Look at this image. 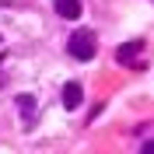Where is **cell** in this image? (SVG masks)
I'll list each match as a JSON object with an SVG mask.
<instances>
[{"label": "cell", "instance_id": "2", "mask_svg": "<svg viewBox=\"0 0 154 154\" xmlns=\"http://www.w3.org/2000/svg\"><path fill=\"white\" fill-rule=\"evenodd\" d=\"M147 42L144 38H130L123 46H116V63H123V67H137V56H144Z\"/></svg>", "mask_w": 154, "mask_h": 154}, {"label": "cell", "instance_id": "1", "mask_svg": "<svg viewBox=\"0 0 154 154\" xmlns=\"http://www.w3.org/2000/svg\"><path fill=\"white\" fill-rule=\"evenodd\" d=\"M67 53H70L74 60H81V63L95 60V53H98L95 32H74V35H70V42H67Z\"/></svg>", "mask_w": 154, "mask_h": 154}, {"label": "cell", "instance_id": "4", "mask_svg": "<svg viewBox=\"0 0 154 154\" xmlns=\"http://www.w3.org/2000/svg\"><path fill=\"white\" fill-rule=\"evenodd\" d=\"M53 7H56L60 18H67V21L81 18V0H53Z\"/></svg>", "mask_w": 154, "mask_h": 154}, {"label": "cell", "instance_id": "3", "mask_svg": "<svg viewBox=\"0 0 154 154\" xmlns=\"http://www.w3.org/2000/svg\"><path fill=\"white\" fill-rule=\"evenodd\" d=\"M81 102H84V88L77 84V81H67V84H63V105H67V109H77Z\"/></svg>", "mask_w": 154, "mask_h": 154}, {"label": "cell", "instance_id": "6", "mask_svg": "<svg viewBox=\"0 0 154 154\" xmlns=\"http://www.w3.org/2000/svg\"><path fill=\"white\" fill-rule=\"evenodd\" d=\"M140 154H154V144H144V147H140Z\"/></svg>", "mask_w": 154, "mask_h": 154}, {"label": "cell", "instance_id": "5", "mask_svg": "<svg viewBox=\"0 0 154 154\" xmlns=\"http://www.w3.org/2000/svg\"><path fill=\"white\" fill-rule=\"evenodd\" d=\"M18 109L25 112V126H32V116H35V98H32V95H18Z\"/></svg>", "mask_w": 154, "mask_h": 154}]
</instances>
